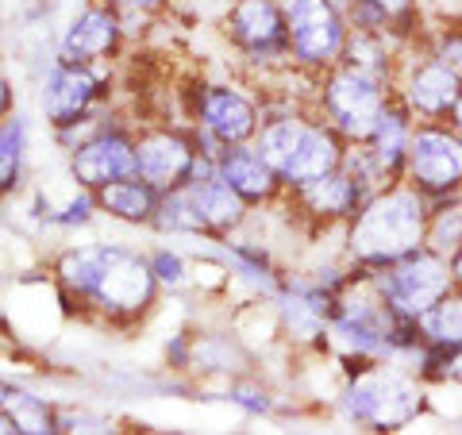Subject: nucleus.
Here are the masks:
<instances>
[{
  "label": "nucleus",
  "mask_w": 462,
  "mask_h": 435,
  "mask_svg": "<svg viewBox=\"0 0 462 435\" xmlns=\"http://www.w3.org/2000/svg\"><path fill=\"white\" fill-rule=\"evenodd\" d=\"M54 282L66 304H78L81 316H100L105 324H135L143 312H151L162 289L151 255L120 243L66 246L54 263Z\"/></svg>",
  "instance_id": "nucleus-1"
},
{
  "label": "nucleus",
  "mask_w": 462,
  "mask_h": 435,
  "mask_svg": "<svg viewBox=\"0 0 462 435\" xmlns=\"http://www.w3.org/2000/svg\"><path fill=\"white\" fill-rule=\"evenodd\" d=\"M431 200L409 181L378 190L343 227V258L355 270H382L424 246Z\"/></svg>",
  "instance_id": "nucleus-2"
},
{
  "label": "nucleus",
  "mask_w": 462,
  "mask_h": 435,
  "mask_svg": "<svg viewBox=\"0 0 462 435\" xmlns=\"http://www.w3.org/2000/svg\"><path fill=\"white\" fill-rule=\"evenodd\" d=\"M431 409V385L404 362H351L343 366L339 412L366 431H404Z\"/></svg>",
  "instance_id": "nucleus-3"
},
{
  "label": "nucleus",
  "mask_w": 462,
  "mask_h": 435,
  "mask_svg": "<svg viewBox=\"0 0 462 435\" xmlns=\"http://www.w3.org/2000/svg\"><path fill=\"white\" fill-rule=\"evenodd\" d=\"M254 147L273 166L285 190H297V185L339 170L346 139L312 105L309 108L285 105V108H266Z\"/></svg>",
  "instance_id": "nucleus-4"
},
{
  "label": "nucleus",
  "mask_w": 462,
  "mask_h": 435,
  "mask_svg": "<svg viewBox=\"0 0 462 435\" xmlns=\"http://www.w3.org/2000/svg\"><path fill=\"white\" fill-rule=\"evenodd\" d=\"M389 100H393V85L351 62H336L312 81V108L346 143H366Z\"/></svg>",
  "instance_id": "nucleus-5"
},
{
  "label": "nucleus",
  "mask_w": 462,
  "mask_h": 435,
  "mask_svg": "<svg viewBox=\"0 0 462 435\" xmlns=\"http://www.w3.org/2000/svg\"><path fill=\"white\" fill-rule=\"evenodd\" d=\"M282 8H285L293 66L320 78L324 69H331L343 58L346 35H351L346 12L336 0H282Z\"/></svg>",
  "instance_id": "nucleus-6"
},
{
  "label": "nucleus",
  "mask_w": 462,
  "mask_h": 435,
  "mask_svg": "<svg viewBox=\"0 0 462 435\" xmlns=\"http://www.w3.org/2000/svg\"><path fill=\"white\" fill-rule=\"evenodd\" d=\"M404 181L416 185L428 200L462 193V132L451 120H416Z\"/></svg>",
  "instance_id": "nucleus-7"
},
{
  "label": "nucleus",
  "mask_w": 462,
  "mask_h": 435,
  "mask_svg": "<svg viewBox=\"0 0 462 435\" xmlns=\"http://www.w3.org/2000/svg\"><path fill=\"white\" fill-rule=\"evenodd\" d=\"M393 93L416 120H451L462 100V74L447 58L416 42L401 58Z\"/></svg>",
  "instance_id": "nucleus-8"
},
{
  "label": "nucleus",
  "mask_w": 462,
  "mask_h": 435,
  "mask_svg": "<svg viewBox=\"0 0 462 435\" xmlns=\"http://www.w3.org/2000/svg\"><path fill=\"white\" fill-rule=\"evenodd\" d=\"M224 35L258 69H289V27L282 0H227Z\"/></svg>",
  "instance_id": "nucleus-9"
},
{
  "label": "nucleus",
  "mask_w": 462,
  "mask_h": 435,
  "mask_svg": "<svg viewBox=\"0 0 462 435\" xmlns=\"http://www.w3.org/2000/svg\"><path fill=\"white\" fill-rule=\"evenodd\" d=\"M370 273H374V285H378V293L385 297L389 309L401 316H412V320H420L431 304L443 301L455 289L451 266H447V258L436 255L431 246H420V251L404 255L397 263L370 270Z\"/></svg>",
  "instance_id": "nucleus-10"
},
{
  "label": "nucleus",
  "mask_w": 462,
  "mask_h": 435,
  "mask_svg": "<svg viewBox=\"0 0 462 435\" xmlns=\"http://www.w3.org/2000/svg\"><path fill=\"white\" fill-rule=\"evenodd\" d=\"M263 120H266L263 100H254L251 93H243L239 85L200 81L197 89H193V124L205 135H212L220 147L254 143Z\"/></svg>",
  "instance_id": "nucleus-11"
},
{
  "label": "nucleus",
  "mask_w": 462,
  "mask_h": 435,
  "mask_svg": "<svg viewBox=\"0 0 462 435\" xmlns=\"http://www.w3.org/2000/svg\"><path fill=\"white\" fill-rule=\"evenodd\" d=\"M336 289H328L316 273H289L273 297L282 331L300 347H328V324L336 309Z\"/></svg>",
  "instance_id": "nucleus-12"
},
{
  "label": "nucleus",
  "mask_w": 462,
  "mask_h": 435,
  "mask_svg": "<svg viewBox=\"0 0 462 435\" xmlns=\"http://www.w3.org/2000/svg\"><path fill=\"white\" fill-rule=\"evenodd\" d=\"M285 200L293 205L297 220L309 224L316 236H320V231H336V227L343 231L346 224H351V216L363 208L366 197L343 170H331L316 181H305V185H297V190H285Z\"/></svg>",
  "instance_id": "nucleus-13"
},
{
  "label": "nucleus",
  "mask_w": 462,
  "mask_h": 435,
  "mask_svg": "<svg viewBox=\"0 0 462 435\" xmlns=\"http://www.w3.org/2000/svg\"><path fill=\"white\" fill-rule=\"evenodd\" d=\"M105 74L97 66H81V62H58L47 69L42 78V89H39V108L47 116L51 127H66L81 120V116L97 112L100 97H105Z\"/></svg>",
  "instance_id": "nucleus-14"
},
{
  "label": "nucleus",
  "mask_w": 462,
  "mask_h": 435,
  "mask_svg": "<svg viewBox=\"0 0 462 435\" xmlns=\"http://www.w3.org/2000/svg\"><path fill=\"white\" fill-rule=\"evenodd\" d=\"M69 173L78 190H105L108 181L135 173V132L120 124L100 127L93 139H85L78 151H69Z\"/></svg>",
  "instance_id": "nucleus-15"
},
{
  "label": "nucleus",
  "mask_w": 462,
  "mask_h": 435,
  "mask_svg": "<svg viewBox=\"0 0 462 435\" xmlns=\"http://www.w3.org/2000/svg\"><path fill=\"white\" fill-rule=\"evenodd\" d=\"M124 16L105 0L85 5L74 20L66 23L62 39H58V58L62 62H81V66H100L124 47Z\"/></svg>",
  "instance_id": "nucleus-16"
},
{
  "label": "nucleus",
  "mask_w": 462,
  "mask_h": 435,
  "mask_svg": "<svg viewBox=\"0 0 462 435\" xmlns=\"http://www.w3.org/2000/svg\"><path fill=\"white\" fill-rule=\"evenodd\" d=\"M197 151V135H185L178 127H143L135 132V173L166 193L189 181Z\"/></svg>",
  "instance_id": "nucleus-17"
},
{
  "label": "nucleus",
  "mask_w": 462,
  "mask_h": 435,
  "mask_svg": "<svg viewBox=\"0 0 462 435\" xmlns=\"http://www.w3.org/2000/svg\"><path fill=\"white\" fill-rule=\"evenodd\" d=\"M343 12L346 23L358 27V32H382L404 42V47H416L424 35L431 5L428 0H351Z\"/></svg>",
  "instance_id": "nucleus-18"
},
{
  "label": "nucleus",
  "mask_w": 462,
  "mask_h": 435,
  "mask_svg": "<svg viewBox=\"0 0 462 435\" xmlns=\"http://www.w3.org/2000/svg\"><path fill=\"white\" fill-rule=\"evenodd\" d=\"M220 178L236 190L251 208H266V205H278L285 185L282 178L273 173V166L258 154L254 143H236V147H224L220 151Z\"/></svg>",
  "instance_id": "nucleus-19"
},
{
  "label": "nucleus",
  "mask_w": 462,
  "mask_h": 435,
  "mask_svg": "<svg viewBox=\"0 0 462 435\" xmlns=\"http://www.w3.org/2000/svg\"><path fill=\"white\" fill-rule=\"evenodd\" d=\"M185 193H189L200 224H205V239H227L251 220V205L231 190L220 173L216 178H189Z\"/></svg>",
  "instance_id": "nucleus-20"
},
{
  "label": "nucleus",
  "mask_w": 462,
  "mask_h": 435,
  "mask_svg": "<svg viewBox=\"0 0 462 435\" xmlns=\"http://www.w3.org/2000/svg\"><path fill=\"white\" fill-rule=\"evenodd\" d=\"M412 127H416V116L409 112L397 100L385 105V112L378 116V124H374V132L366 139L370 154L378 158V166L385 170L389 181H404V162H409V143H412Z\"/></svg>",
  "instance_id": "nucleus-21"
},
{
  "label": "nucleus",
  "mask_w": 462,
  "mask_h": 435,
  "mask_svg": "<svg viewBox=\"0 0 462 435\" xmlns=\"http://www.w3.org/2000/svg\"><path fill=\"white\" fill-rule=\"evenodd\" d=\"M158 200H162V190L151 185L147 178H139V173L108 181L105 190H97V208L124 224H154Z\"/></svg>",
  "instance_id": "nucleus-22"
},
{
  "label": "nucleus",
  "mask_w": 462,
  "mask_h": 435,
  "mask_svg": "<svg viewBox=\"0 0 462 435\" xmlns=\"http://www.w3.org/2000/svg\"><path fill=\"white\" fill-rule=\"evenodd\" d=\"M0 412H5L12 424H16V431H23V435H51V431H58V412L42 397H35L32 389L0 382Z\"/></svg>",
  "instance_id": "nucleus-23"
},
{
  "label": "nucleus",
  "mask_w": 462,
  "mask_h": 435,
  "mask_svg": "<svg viewBox=\"0 0 462 435\" xmlns=\"http://www.w3.org/2000/svg\"><path fill=\"white\" fill-rule=\"evenodd\" d=\"M23 162H27V120L12 112L0 120V190L12 193L23 181Z\"/></svg>",
  "instance_id": "nucleus-24"
},
{
  "label": "nucleus",
  "mask_w": 462,
  "mask_h": 435,
  "mask_svg": "<svg viewBox=\"0 0 462 435\" xmlns=\"http://www.w3.org/2000/svg\"><path fill=\"white\" fill-rule=\"evenodd\" d=\"M424 246H431V251L443 255V258H451L458 246H462V193L458 197L431 200Z\"/></svg>",
  "instance_id": "nucleus-25"
},
{
  "label": "nucleus",
  "mask_w": 462,
  "mask_h": 435,
  "mask_svg": "<svg viewBox=\"0 0 462 435\" xmlns=\"http://www.w3.org/2000/svg\"><path fill=\"white\" fill-rule=\"evenodd\" d=\"M412 370L428 385H462V343H424Z\"/></svg>",
  "instance_id": "nucleus-26"
},
{
  "label": "nucleus",
  "mask_w": 462,
  "mask_h": 435,
  "mask_svg": "<svg viewBox=\"0 0 462 435\" xmlns=\"http://www.w3.org/2000/svg\"><path fill=\"white\" fill-rule=\"evenodd\" d=\"M420 328L431 343H462V289H451L420 316Z\"/></svg>",
  "instance_id": "nucleus-27"
},
{
  "label": "nucleus",
  "mask_w": 462,
  "mask_h": 435,
  "mask_svg": "<svg viewBox=\"0 0 462 435\" xmlns=\"http://www.w3.org/2000/svg\"><path fill=\"white\" fill-rule=\"evenodd\" d=\"M151 266H154V278L162 289H181L185 282H189V263L170 251V246H158V251H151Z\"/></svg>",
  "instance_id": "nucleus-28"
},
{
  "label": "nucleus",
  "mask_w": 462,
  "mask_h": 435,
  "mask_svg": "<svg viewBox=\"0 0 462 435\" xmlns=\"http://www.w3.org/2000/svg\"><path fill=\"white\" fill-rule=\"evenodd\" d=\"M227 397L236 401L243 412H251V416H270V412H273V397H270V389H263L258 382H231Z\"/></svg>",
  "instance_id": "nucleus-29"
},
{
  "label": "nucleus",
  "mask_w": 462,
  "mask_h": 435,
  "mask_svg": "<svg viewBox=\"0 0 462 435\" xmlns=\"http://www.w3.org/2000/svg\"><path fill=\"white\" fill-rule=\"evenodd\" d=\"M58 431H108V420L89 412H58Z\"/></svg>",
  "instance_id": "nucleus-30"
},
{
  "label": "nucleus",
  "mask_w": 462,
  "mask_h": 435,
  "mask_svg": "<svg viewBox=\"0 0 462 435\" xmlns=\"http://www.w3.org/2000/svg\"><path fill=\"white\" fill-rule=\"evenodd\" d=\"M105 5H112L120 16H154V12H162L170 0H105Z\"/></svg>",
  "instance_id": "nucleus-31"
},
{
  "label": "nucleus",
  "mask_w": 462,
  "mask_h": 435,
  "mask_svg": "<svg viewBox=\"0 0 462 435\" xmlns=\"http://www.w3.org/2000/svg\"><path fill=\"white\" fill-rule=\"evenodd\" d=\"M12 100H16V93H12V81L0 74V120H5V116H12Z\"/></svg>",
  "instance_id": "nucleus-32"
},
{
  "label": "nucleus",
  "mask_w": 462,
  "mask_h": 435,
  "mask_svg": "<svg viewBox=\"0 0 462 435\" xmlns=\"http://www.w3.org/2000/svg\"><path fill=\"white\" fill-rule=\"evenodd\" d=\"M447 266H451V282H455V289H462V246H458L451 258H447Z\"/></svg>",
  "instance_id": "nucleus-33"
},
{
  "label": "nucleus",
  "mask_w": 462,
  "mask_h": 435,
  "mask_svg": "<svg viewBox=\"0 0 462 435\" xmlns=\"http://www.w3.org/2000/svg\"><path fill=\"white\" fill-rule=\"evenodd\" d=\"M451 124H455L458 132H462V100H458V108H455V116H451Z\"/></svg>",
  "instance_id": "nucleus-34"
},
{
  "label": "nucleus",
  "mask_w": 462,
  "mask_h": 435,
  "mask_svg": "<svg viewBox=\"0 0 462 435\" xmlns=\"http://www.w3.org/2000/svg\"><path fill=\"white\" fill-rule=\"evenodd\" d=\"M336 5H339V8H346V5H351V0H336Z\"/></svg>",
  "instance_id": "nucleus-35"
},
{
  "label": "nucleus",
  "mask_w": 462,
  "mask_h": 435,
  "mask_svg": "<svg viewBox=\"0 0 462 435\" xmlns=\"http://www.w3.org/2000/svg\"><path fill=\"white\" fill-rule=\"evenodd\" d=\"M0 197H5V190H0Z\"/></svg>",
  "instance_id": "nucleus-36"
}]
</instances>
